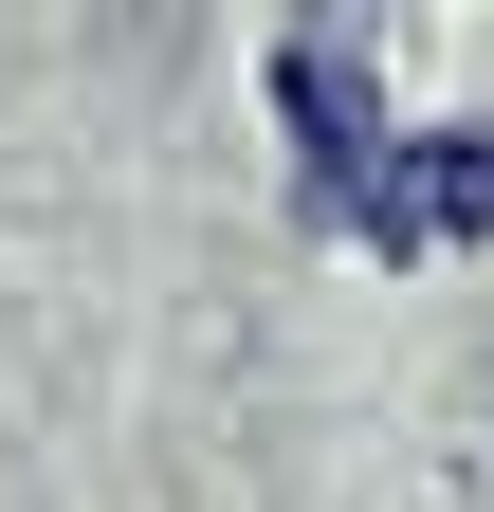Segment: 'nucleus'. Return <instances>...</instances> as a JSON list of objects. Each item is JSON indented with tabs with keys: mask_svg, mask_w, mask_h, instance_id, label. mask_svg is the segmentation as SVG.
Listing matches in <instances>:
<instances>
[{
	"mask_svg": "<svg viewBox=\"0 0 494 512\" xmlns=\"http://www.w3.org/2000/svg\"><path fill=\"white\" fill-rule=\"evenodd\" d=\"M366 37H385V0H293L275 92H293V165H312V202H348V183L385 165V92H366Z\"/></svg>",
	"mask_w": 494,
	"mask_h": 512,
	"instance_id": "obj_1",
	"label": "nucleus"
},
{
	"mask_svg": "<svg viewBox=\"0 0 494 512\" xmlns=\"http://www.w3.org/2000/svg\"><path fill=\"white\" fill-rule=\"evenodd\" d=\"M366 256H476L494 238V128H385V165L348 183Z\"/></svg>",
	"mask_w": 494,
	"mask_h": 512,
	"instance_id": "obj_2",
	"label": "nucleus"
}]
</instances>
